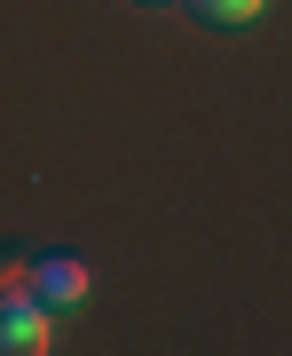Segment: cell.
<instances>
[{"label":"cell","instance_id":"obj_1","mask_svg":"<svg viewBox=\"0 0 292 356\" xmlns=\"http://www.w3.org/2000/svg\"><path fill=\"white\" fill-rule=\"evenodd\" d=\"M32 301L55 309V317L79 309V301H87V261H79V254H32Z\"/></svg>","mask_w":292,"mask_h":356},{"label":"cell","instance_id":"obj_2","mask_svg":"<svg viewBox=\"0 0 292 356\" xmlns=\"http://www.w3.org/2000/svg\"><path fill=\"white\" fill-rule=\"evenodd\" d=\"M48 348H55V309H40L32 293L0 301V356H48Z\"/></svg>","mask_w":292,"mask_h":356},{"label":"cell","instance_id":"obj_3","mask_svg":"<svg viewBox=\"0 0 292 356\" xmlns=\"http://www.w3.org/2000/svg\"><path fill=\"white\" fill-rule=\"evenodd\" d=\"M261 8H268V0H190V16L205 32H253Z\"/></svg>","mask_w":292,"mask_h":356},{"label":"cell","instance_id":"obj_4","mask_svg":"<svg viewBox=\"0 0 292 356\" xmlns=\"http://www.w3.org/2000/svg\"><path fill=\"white\" fill-rule=\"evenodd\" d=\"M32 293V254L24 245H0V301H24Z\"/></svg>","mask_w":292,"mask_h":356}]
</instances>
